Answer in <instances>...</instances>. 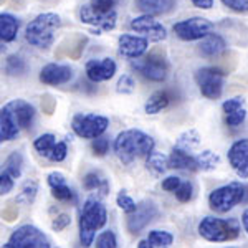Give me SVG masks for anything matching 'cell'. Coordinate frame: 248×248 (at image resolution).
Returning <instances> with one entry per match:
<instances>
[{"label": "cell", "mask_w": 248, "mask_h": 248, "mask_svg": "<svg viewBox=\"0 0 248 248\" xmlns=\"http://www.w3.org/2000/svg\"><path fill=\"white\" fill-rule=\"evenodd\" d=\"M35 118V108L23 99H14L0 108V142L12 141L22 129H29Z\"/></svg>", "instance_id": "cell-1"}, {"label": "cell", "mask_w": 248, "mask_h": 248, "mask_svg": "<svg viewBox=\"0 0 248 248\" xmlns=\"http://www.w3.org/2000/svg\"><path fill=\"white\" fill-rule=\"evenodd\" d=\"M154 149V139L139 129H127L118 136L114 142L116 155L124 162L131 164L134 159L144 157Z\"/></svg>", "instance_id": "cell-2"}, {"label": "cell", "mask_w": 248, "mask_h": 248, "mask_svg": "<svg viewBox=\"0 0 248 248\" xmlns=\"http://www.w3.org/2000/svg\"><path fill=\"white\" fill-rule=\"evenodd\" d=\"M62 25V18L57 14H40L27 27L25 38L30 45L37 48H48L55 40V31Z\"/></svg>", "instance_id": "cell-3"}, {"label": "cell", "mask_w": 248, "mask_h": 248, "mask_svg": "<svg viewBox=\"0 0 248 248\" xmlns=\"http://www.w3.org/2000/svg\"><path fill=\"white\" fill-rule=\"evenodd\" d=\"M108 220L106 209L99 201L90 199L83 205L81 218H79V238H81L83 247L93 245L96 230L103 229Z\"/></svg>", "instance_id": "cell-4"}, {"label": "cell", "mask_w": 248, "mask_h": 248, "mask_svg": "<svg viewBox=\"0 0 248 248\" xmlns=\"http://www.w3.org/2000/svg\"><path fill=\"white\" fill-rule=\"evenodd\" d=\"M199 233L205 240L215 243L232 242L240 235V225L237 220H222L205 217L199 225Z\"/></svg>", "instance_id": "cell-5"}, {"label": "cell", "mask_w": 248, "mask_h": 248, "mask_svg": "<svg viewBox=\"0 0 248 248\" xmlns=\"http://www.w3.org/2000/svg\"><path fill=\"white\" fill-rule=\"evenodd\" d=\"M248 194V187L238 182H232L229 186H223L215 189L209 197L210 209L217 214H225L233 209L235 205L245 202V195Z\"/></svg>", "instance_id": "cell-6"}, {"label": "cell", "mask_w": 248, "mask_h": 248, "mask_svg": "<svg viewBox=\"0 0 248 248\" xmlns=\"http://www.w3.org/2000/svg\"><path fill=\"white\" fill-rule=\"evenodd\" d=\"M109 126V119L99 114H90V113H79L71 121L75 134L85 139H94L101 136Z\"/></svg>", "instance_id": "cell-7"}, {"label": "cell", "mask_w": 248, "mask_h": 248, "mask_svg": "<svg viewBox=\"0 0 248 248\" xmlns=\"http://www.w3.org/2000/svg\"><path fill=\"white\" fill-rule=\"evenodd\" d=\"M133 68L138 73H141L144 78L151 79V81H164L169 73V65L167 60L159 53H151L147 57H138L133 58Z\"/></svg>", "instance_id": "cell-8"}, {"label": "cell", "mask_w": 248, "mask_h": 248, "mask_svg": "<svg viewBox=\"0 0 248 248\" xmlns=\"http://www.w3.org/2000/svg\"><path fill=\"white\" fill-rule=\"evenodd\" d=\"M7 248H50L48 240L43 232H40L33 225H23L10 235Z\"/></svg>", "instance_id": "cell-9"}, {"label": "cell", "mask_w": 248, "mask_h": 248, "mask_svg": "<svg viewBox=\"0 0 248 248\" xmlns=\"http://www.w3.org/2000/svg\"><path fill=\"white\" fill-rule=\"evenodd\" d=\"M195 81L201 93L209 99H218L223 91L225 73L218 68H202L195 73Z\"/></svg>", "instance_id": "cell-10"}, {"label": "cell", "mask_w": 248, "mask_h": 248, "mask_svg": "<svg viewBox=\"0 0 248 248\" xmlns=\"http://www.w3.org/2000/svg\"><path fill=\"white\" fill-rule=\"evenodd\" d=\"M212 29H214V23L210 20L202 17H192L182 20V22H177L172 30L184 42H194V40H201L205 35H209Z\"/></svg>", "instance_id": "cell-11"}, {"label": "cell", "mask_w": 248, "mask_h": 248, "mask_svg": "<svg viewBox=\"0 0 248 248\" xmlns=\"http://www.w3.org/2000/svg\"><path fill=\"white\" fill-rule=\"evenodd\" d=\"M159 210L153 202H141L136 205V209L127 214V230L131 233H139L142 229H146L153 220L157 217Z\"/></svg>", "instance_id": "cell-12"}, {"label": "cell", "mask_w": 248, "mask_h": 248, "mask_svg": "<svg viewBox=\"0 0 248 248\" xmlns=\"http://www.w3.org/2000/svg\"><path fill=\"white\" fill-rule=\"evenodd\" d=\"M131 30H134L136 33H141L147 42H162L167 38V31L161 25V23L155 20L153 15H141V17H136L131 22Z\"/></svg>", "instance_id": "cell-13"}, {"label": "cell", "mask_w": 248, "mask_h": 248, "mask_svg": "<svg viewBox=\"0 0 248 248\" xmlns=\"http://www.w3.org/2000/svg\"><path fill=\"white\" fill-rule=\"evenodd\" d=\"M81 15V22L88 23L91 27H96L98 30L103 31H109L116 27V20H118V15H116V10L111 12H98L94 10L91 5H85L79 12Z\"/></svg>", "instance_id": "cell-14"}, {"label": "cell", "mask_w": 248, "mask_h": 248, "mask_svg": "<svg viewBox=\"0 0 248 248\" xmlns=\"http://www.w3.org/2000/svg\"><path fill=\"white\" fill-rule=\"evenodd\" d=\"M232 169L240 179H248V139H238L227 153Z\"/></svg>", "instance_id": "cell-15"}, {"label": "cell", "mask_w": 248, "mask_h": 248, "mask_svg": "<svg viewBox=\"0 0 248 248\" xmlns=\"http://www.w3.org/2000/svg\"><path fill=\"white\" fill-rule=\"evenodd\" d=\"M116 73V63L111 58H101V60H91L86 63V77L93 83L108 81L114 77Z\"/></svg>", "instance_id": "cell-16"}, {"label": "cell", "mask_w": 248, "mask_h": 248, "mask_svg": "<svg viewBox=\"0 0 248 248\" xmlns=\"http://www.w3.org/2000/svg\"><path fill=\"white\" fill-rule=\"evenodd\" d=\"M71 78H73V70L66 65H58V63H50L40 71V81L50 86L65 85Z\"/></svg>", "instance_id": "cell-17"}, {"label": "cell", "mask_w": 248, "mask_h": 248, "mask_svg": "<svg viewBox=\"0 0 248 248\" xmlns=\"http://www.w3.org/2000/svg\"><path fill=\"white\" fill-rule=\"evenodd\" d=\"M223 114H225V123L230 127H237L240 126L247 118V108H245V99L242 96L237 98H230L223 103L222 106Z\"/></svg>", "instance_id": "cell-18"}, {"label": "cell", "mask_w": 248, "mask_h": 248, "mask_svg": "<svg viewBox=\"0 0 248 248\" xmlns=\"http://www.w3.org/2000/svg\"><path fill=\"white\" fill-rule=\"evenodd\" d=\"M147 40L144 37H138V35H121L119 37V51L126 58H138L142 57L147 50Z\"/></svg>", "instance_id": "cell-19"}, {"label": "cell", "mask_w": 248, "mask_h": 248, "mask_svg": "<svg viewBox=\"0 0 248 248\" xmlns=\"http://www.w3.org/2000/svg\"><path fill=\"white\" fill-rule=\"evenodd\" d=\"M201 45H199V51L203 55L205 58H215L218 55H222L227 48V43L220 35L217 33H210L205 35L203 38H201Z\"/></svg>", "instance_id": "cell-20"}, {"label": "cell", "mask_w": 248, "mask_h": 248, "mask_svg": "<svg viewBox=\"0 0 248 248\" xmlns=\"http://www.w3.org/2000/svg\"><path fill=\"white\" fill-rule=\"evenodd\" d=\"M167 162H169L170 169H181V170H190V172L199 170L195 157H192L187 151L181 149V147H174L172 154L167 157Z\"/></svg>", "instance_id": "cell-21"}, {"label": "cell", "mask_w": 248, "mask_h": 248, "mask_svg": "<svg viewBox=\"0 0 248 248\" xmlns=\"http://www.w3.org/2000/svg\"><path fill=\"white\" fill-rule=\"evenodd\" d=\"M136 7L146 15H164L175 7V0H136Z\"/></svg>", "instance_id": "cell-22"}, {"label": "cell", "mask_w": 248, "mask_h": 248, "mask_svg": "<svg viewBox=\"0 0 248 248\" xmlns=\"http://www.w3.org/2000/svg\"><path fill=\"white\" fill-rule=\"evenodd\" d=\"M172 242H174V235L169 233L166 230H153L149 235H147L146 240L139 242V248H166L170 247Z\"/></svg>", "instance_id": "cell-23"}, {"label": "cell", "mask_w": 248, "mask_h": 248, "mask_svg": "<svg viewBox=\"0 0 248 248\" xmlns=\"http://www.w3.org/2000/svg\"><path fill=\"white\" fill-rule=\"evenodd\" d=\"M20 22L10 14H0V42H14Z\"/></svg>", "instance_id": "cell-24"}, {"label": "cell", "mask_w": 248, "mask_h": 248, "mask_svg": "<svg viewBox=\"0 0 248 248\" xmlns=\"http://www.w3.org/2000/svg\"><path fill=\"white\" fill-rule=\"evenodd\" d=\"M170 99L172 98H170V94L167 93V91H157V93H154L149 98V101H147L146 113L147 114H157L159 111L166 109V108L169 106Z\"/></svg>", "instance_id": "cell-25"}, {"label": "cell", "mask_w": 248, "mask_h": 248, "mask_svg": "<svg viewBox=\"0 0 248 248\" xmlns=\"http://www.w3.org/2000/svg\"><path fill=\"white\" fill-rule=\"evenodd\" d=\"M147 169L151 172H154L155 175L164 174L169 169V162H167V155H164L162 153H155L153 149L147 154Z\"/></svg>", "instance_id": "cell-26"}, {"label": "cell", "mask_w": 248, "mask_h": 248, "mask_svg": "<svg viewBox=\"0 0 248 248\" xmlns=\"http://www.w3.org/2000/svg\"><path fill=\"white\" fill-rule=\"evenodd\" d=\"M83 186H85L86 190H99L101 195H106L108 189H109L108 181L105 177H101L98 172H90V174H86V177L83 179Z\"/></svg>", "instance_id": "cell-27"}, {"label": "cell", "mask_w": 248, "mask_h": 248, "mask_svg": "<svg viewBox=\"0 0 248 248\" xmlns=\"http://www.w3.org/2000/svg\"><path fill=\"white\" fill-rule=\"evenodd\" d=\"M197 161V166H199V170H214L215 167L220 164V157L218 154L212 153V151H202L201 154L195 157Z\"/></svg>", "instance_id": "cell-28"}, {"label": "cell", "mask_w": 248, "mask_h": 248, "mask_svg": "<svg viewBox=\"0 0 248 248\" xmlns=\"http://www.w3.org/2000/svg\"><path fill=\"white\" fill-rule=\"evenodd\" d=\"M199 144H201V136L194 129H189V131H186V133H182L177 139V147H181L184 151L195 149Z\"/></svg>", "instance_id": "cell-29"}, {"label": "cell", "mask_w": 248, "mask_h": 248, "mask_svg": "<svg viewBox=\"0 0 248 248\" xmlns=\"http://www.w3.org/2000/svg\"><path fill=\"white\" fill-rule=\"evenodd\" d=\"M55 144H57V138H55L53 134H43V136H40L38 139H35L33 146L40 154L48 157L51 151H53Z\"/></svg>", "instance_id": "cell-30"}, {"label": "cell", "mask_w": 248, "mask_h": 248, "mask_svg": "<svg viewBox=\"0 0 248 248\" xmlns=\"http://www.w3.org/2000/svg\"><path fill=\"white\" fill-rule=\"evenodd\" d=\"M22 166H23L22 154H20V153H14L9 159H7L5 170L9 172V174L14 179H17V177H20V174H22Z\"/></svg>", "instance_id": "cell-31"}, {"label": "cell", "mask_w": 248, "mask_h": 248, "mask_svg": "<svg viewBox=\"0 0 248 248\" xmlns=\"http://www.w3.org/2000/svg\"><path fill=\"white\" fill-rule=\"evenodd\" d=\"M37 190H38V187H37V184L35 182H30V184H27L25 187L22 189V192L18 194V197H17V202L18 203H31L35 201V197H37Z\"/></svg>", "instance_id": "cell-32"}, {"label": "cell", "mask_w": 248, "mask_h": 248, "mask_svg": "<svg viewBox=\"0 0 248 248\" xmlns=\"http://www.w3.org/2000/svg\"><path fill=\"white\" fill-rule=\"evenodd\" d=\"M51 195H53L57 201L62 202H73L75 201V194L66 184L63 186H57V187H51Z\"/></svg>", "instance_id": "cell-33"}, {"label": "cell", "mask_w": 248, "mask_h": 248, "mask_svg": "<svg viewBox=\"0 0 248 248\" xmlns=\"http://www.w3.org/2000/svg\"><path fill=\"white\" fill-rule=\"evenodd\" d=\"M96 247L98 248H116L118 242H116V235L111 230H106L96 238Z\"/></svg>", "instance_id": "cell-34"}, {"label": "cell", "mask_w": 248, "mask_h": 248, "mask_svg": "<svg viewBox=\"0 0 248 248\" xmlns=\"http://www.w3.org/2000/svg\"><path fill=\"white\" fill-rule=\"evenodd\" d=\"M116 202H118L119 209H121L123 212H126V214H131V212L136 209V205H138V203H136L124 190L118 194V199H116Z\"/></svg>", "instance_id": "cell-35"}, {"label": "cell", "mask_w": 248, "mask_h": 248, "mask_svg": "<svg viewBox=\"0 0 248 248\" xmlns=\"http://www.w3.org/2000/svg\"><path fill=\"white\" fill-rule=\"evenodd\" d=\"M192 192H194V187L190 182H181L177 189L174 190V194L181 202H189L192 199Z\"/></svg>", "instance_id": "cell-36"}, {"label": "cell", "mask_w": 248, "mask_h": 248, "mask_svg": "<svg viewBox=\"0 0 248 248\" xmlns=\"http://www.w3.org/2000/svg\"><path fill=\"white\" fill-rule=\"evenodd\" d=\"M91 149H93L94 155H99V157H103V155H106V153L109 151V141H108L106 138H101V136H98V138H94L93 144H91Z\"/></svg>", "instance_id": "cell-37"}, {"label": "cell", "mask_w": 248, "mask_h": 248, "mask_svg": "<svg viewBox=\"0 0 248 248\" xmlns=\"http://www.w3.org/2000/svg\"><path fill=\"white\" fill-rule=\"evenodd\" d=\"M25 62L18 57H10L7 60V71L10 75H22L25 71Z\"/></svg>", "instance_id": "cell-38"}, {"label": "cell", "mask_w": 248, "mask_h": 248, "mask_svg": "<svg viewBox=\"0 0 248 248\" xmlns=\"http://www.w3.org/2000/svg\"><path fill=\"white\" fill-rule=\"evenodd\" d=\"M134 88H136V83H134V79L129 77V75H123L121 78H119V81H118V93H123V94H131L134 91Z\"/></svg>", "instance_id": "cell-39"}, {"label": "cell", "mask_w": 248, "mask_h": 248, "mask_svg": "<svg viewBox=\"0 0 248 248\" xmlns=\"http://www.w3.org/2000/svg\"><path fill=\"white\" fill-rule=\"evenodd\" d=\"M66 153H68L66 144L57 141V144H55V147H53V151H51L50 155H48V159H50V161H53V162H62L63 159L66 157Z\"/></svg>", "instance_id": "cell-40"}, {"label": "cell", "mask_w": 248, "mask_h": 248, "mask_svg": "<svg viewBox=\"0 0 248 248\" xmlns=\"http://www.w3.org/2000/svg\"><path fill=\"white\" fill-rule=\"evenodd\" d=\"M222 3L237 14H247L248 12V0H222Z\"/></svg>", "instance_id": "cell-41"}, {"label": "cell", "mask_w": 248, "mask_h": 248, "mask_svg": "<svg viewBox=\"0 0 248 248\" xmlns=\"http://www.w3.org/2000/svg\"><path fill=\"white\" fill-rule=\"evenodd\" d=\"M14 189V177L7 170L0 174V195H7Z\"/></svg>", "instance_id": "cell-42"}, {"label": "cell", "mask_w": 248, "mask_h": 248, "mask_svg": "<svg viewBox=\"0 0 248 248\" xmlns=\"http://www.w3.org/2000/svg\"><path fill=\"white\" fill-rule=\"evenodd\" d=\"M70 222H71L70 215L62 214V215H58V217L53 220V223H51V227H53V230L62 232V230H65L68 225H70Z\"/></svg>", "instance_id": "cell-43"}, {"label": "cell", "mask_w": 248, "mask_h": 248, "mask_svg": "<svg viewBox=\"0 0 248 248\" xmlns=\"http://www.w3.org/2000/svg\"><path fill=\"white\" fill-rule=\"evenodd\" d=\"M91 7L98 12H111L114 10V0H94Z\"/></svg>", "instance_id": "cell-44"}, {"label": "cell", "mask_w": 248, "mask_h": 248, "mask_svg": "<svg viewBox=\"0 0 248 248\" xmlns=\"http://www.w3.org/2000/svg\"><path fill=\"white\" fill-rule=\"evenodd\" d=\"M48 184H50L51 187L63 186V184H66V179L62 172H51V174H48Z\"/></svg>", "instance_id": "cell-45"}, {"label": "cell", "mask_w": 248, "mask_h": 248, "mask_svg": "<svg viewBox=\"0 0 248 248\" xmlns=\"http://www.w3.org/2000/svg\"><path fill=\"white\" fill-rule=\"evenodd\" d=\"M181 182H182L181 179L172 175V177H167V179H164V181H162V189L167 190V192H174L179 187V184H181Z\"/></svg>", "instance_id": "cell-46"}, {"label": "cell", "mask_w": 248, "mask_h": 248, "mask_svg": "<svg viewBox=\"0 0 248 248\" xmlns=\"http://www.w3.org/2000/svg\"><path fill=\"white\" fill-rule=\"evenodd\" d=\"M2 218L3 220H7V222H14L15 218H17V215H18V212L15 207H7V209H3L2 210Z\"/></svg>", "instance_id": "cell-47"}, {"label": "cell", "mask_w": 248, "mask_h": 248, "mask_svg": "<svg viewBox=\"0 0 248 248\" xmlns=\"http://www.w3.org/2000/svg\"><path fill=\"white\" fill-rule=\"evenodd\" d=\"M42 108L46 114H51L53 113V108H55V99H51L50 96H45V99L42 101Z\"/></svg>", "instance_id": "cell-48"}, {"label": "cell", "mask_w": 248, "mask_h": 248, "mask_svg": "<svg viewBox=\"0 0 248 248\" xmlns=\"http://www.w3.org/2000/svg\"><path fill=\"white\" fill-rule=\"evenodd\" d=\"M192 3H194L197 9H202V10H209L214 7V0H192Z\"/></svg>", "instance_id": "cell-49"}, {"label": "cell", "mask_w": 248, "mask_h": 248, "mask_svg": "<svg viewBox=\"0 0 248 248\" xmlns=\"http://www.w3.org/2000/svg\"><path fill=\"white\" fill-rule=\"evenodd\" d=\"M242 223H243V229H245V232L248 233V209L243 212V215H242Z\"/></svg>", "instance_id": "cell-50"}]
</instances>
